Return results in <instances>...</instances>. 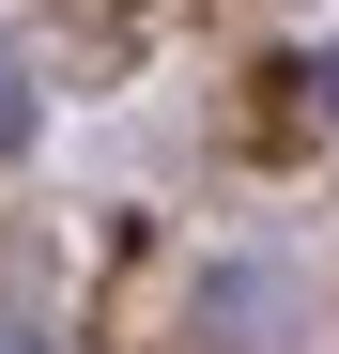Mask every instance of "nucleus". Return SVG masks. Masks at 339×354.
<instances>
[{"mask_svg": "<svg viewBox=\"0 0 339 354\" xmlns=\"http://www.w3.org/2000/svg\"><path fill=\"white\" fill-rule=\"evenodd\" d=\"M0 354H46V324H31V308H0Z\"/></svg>", "mask_w": 339, "mask_h": 354, "instance_id": "f03ea898", "label": "nucleus"}, {"mask_svg": "<svg viewBox=\"0 0 339 354\" xmlns=\"http://www.w3.org/2000/svg\"><path fill=\"white\" fill-rule=\"evenodd\" d=\"M309 93H324V108H339V46H324V77H309Z\"/></svg>", "mask_w": 339, "mask_h": 354, "instance_id": "7ed1b4c3", "label": "nucleus"}, {"mask_svg": "<svg viewBox=\"0 0 339 354\" xmlns=\"http://www.w3.org/2000/svg\"><path fill=\"white\" fill-rule=\"evenodd\" d=\"M16 139H31V62L0 46V154H16Z\"/></svg>", "mask_w": 339, "mask_h": 354, "instance_id": "f257e3e1", "label": "nucleus"}]
</instances>
